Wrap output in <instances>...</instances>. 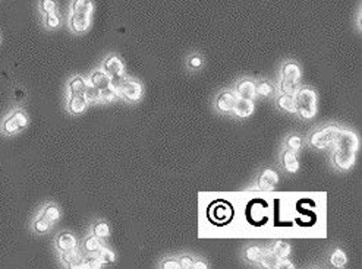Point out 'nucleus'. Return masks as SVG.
<instances>
[{"label":"nucleus","mask_w":362,"mask_h":269,"mask_svg":"<svg viewBox=\"0 0 362 269\" xmlns=\"http://www.w3.org/2000/svg\"><path fill=\"white\" fill-rule=\"evenodd\" d=\"M335 162L342 170H348L354 165L355 152L358 149V136L351 131H340L336 137Z\"/></svg>","instance_id":"obj_1"},{"label":"nucleus","mask_w":362,"mask_h":269,"mask_svg":"<svg viewBox=\"0 0 362 269\" xmlns=\"http://www.w3.org/2000/svg\"><path fill=\"white\" fill-rule=\"evenodd\" d=\"M295 112L304 119H313L317 113V95L311 88H301L294 94Z\"/></svg>","instance_id":"obj_2"},{"label":"nucleus","mask_w":362,"mask_h":269,"mask_svg":"<svg viewBox=\"0 0 362 269\" xmlns=\"http://www.w3.org/2000/svg\"><path fill=\"white\" fill-rule=\"evenodd\" d=\"M339 132H340L339 128H336V126H329V128L323 129V131H318L317 134L313 136L311 143H313L316 148H324V146H327V145H330V143H333V142L336 140V137H338Z\"/></svg>","instance_id":"obj_3"},{"label":"nucleus","mask_w":362,"mask_h":269,"mask_svg":"<svg viewBox=\"0 0 362 269\" xmlns=\"http://www.w3.org/2000/svg\"><path fill=\"white\" fill-rule=\"evenodd\" d=\"M28 123V117L26 114L22 112H15L12 113L3 123V131L6 134H15L18 131L23 129Z\"/></svg>","instance_id":"obj_4"},{"label":"nucleus","mask_w":362,"mask_h":269,"mask_svg":"<svg viewBox=\"0 0 362 269\" xmlns=\"http://www.w3.org/2000/svg\"><path fill=\"white\" fill-rule=\"evenodd\" d=\"M117 94H120L122 97L128 98V100H132L135 101L141 97V92H142V88L141 85L136 82V81H132V79H122V82L119 84L117 90H116Z\"/></svg>","instance_id":"obj_5"},{"label":"nucleus","mask_w":362,"mask_h":269,"mask_svg":"<svg viewBox=\"0 0 362 269\" xmlns=\"http://www.w3.org/2000/svg\"><path fill=\"white\" fill-rule=\"evenodd\" d=\"M91 22V15L88 13H79V12H72L69 25L75 32H84Z\"/></svg>","instance_id":"obj_6"},{"label":"nucleus","mask_w":362,"mask_h":269,"mask_svg":"<svg viewBox=\"0 0 362 269\" xmlns=\"http://www.w3.org/2000/svg\"><path fill=\"white\" fill-rule=\"evenodd\" d=\"M232 112L238 117H248L254 112V103L252 100H247V98H239V100L236 98Z\"/></svg>","instance_id":"obj_7"},{"label":"nucleus","mask_w":362,"mask_h":269,"mask_svg":"<svg viewBox=\"0 0 362 269\" xmlns=\"http://www.w3.org/2000/svg\"><path fill=\"white\" fill-rule=\"evenodd\" d=\"M104 72L110 76V78H114V76H122L123 75V63L119 57L116 56H112L109 57L106 62H104Z\"/></svg>","instance_id":"obj_8"},{"label":"nucleus","mask_w":362,"mask_h":269,"mask_svg":"<svg viewBox=\"0 0 362 269\" xmlns=\"http://www.w3.org/2000/svg\"><path fill=\"white\" fill-rule=\"evenodd\" d=\"M91 85H94L98 90H104L112 87V78L104 70H97L91 75Z\"/></svg>","instance_id":"obj_9"},{"label":"nucleus","mask_w":362,"mask_h":269,"mask_svg":"<svg viewBox=\"0 0 362 269\" xmlns=\"http://www.w3.org/2000/svg\"><path fill=\"white\" fill-rule=\"evenodd\" d=\"M277 181H279L277 173L273 171V170H266L261 174L260 180H258V184H260L261 190H272V189H274V186L277 184Z\"/></svg>","instance_id":"obj_10"},{"label":"nucleus","mask_w":362,"mask_h":269,"mask_svg":"<svg viewBox=\"0 0 362 269\" xmlns=\"http://www.w3.org/2000/svg\"><path fill=\"white\" fill-rule=\"evenodd\" d=\"M220 214V217L217 218L220 223H226L227 220L232 217V209L227 206L226 203H219V206H217V203H214L213 206H211V209H210V215H211V218L214 220L217 215Z\"/></svg>","instance_id":"obj_11"},{"label":"nucleus","mask_w":362,"mask_h":269,"mask_svg":"<svg viewBox=\"0 0 362 269\" xmlns=\"http://www.w3.org/2000/svg\"><path fill=\"white\" fill-rule=\"evenodd\" d=\"M235 101H236V95L233 92H223L217 98V107H219L220 112H232Z\"/></svg>","instance_id":"obj_12"},{"label":"nucleus","mask_w":362,"mask_h":269,"mask_svg":"<svg viewBox=\"0 0 362 269\" xmlns=\"http://www.w3.org/2000/svg\"><path fill=\"white\" fill-rule=\"evenodd\" d=\"M88 101L85 100L84 94H76V95H70L69 98V110L72 113H82L85 110Z\"/></svg>","instance_id":"obj_13"},{"label":"nucleus","mask_w":362,"mask_h":269,"mask_svg":"<svg viewBox=\"0 0 362 269\" xmlns=\"http://www.w3.org/2000/svg\"><path fill=\"white\" fill-rule=\"evenodd\" d=\"M236 92H238L239 98L252 100V98H254V95H255V85H254V82H252V81L245 79V81H242V82L238 85Z\"/></svg>","instance_id":"obj_14"},{"label":"nucleus","mask_w":362,"mask_h":269,"mask_svg":"<svg viewBox=\"0 0 362 269\" xmlns=\"http://www.w3.org/2000/svg\"><path fill=\"white\" fill-rule=\"evenodd\" d=\"M62 261H63L65 264H68L72 269L81 268V265H82V258H79V255L75 252V249L63 252V255H62Z\"/></svg>","instance_id":"obj_15"},{"label":"nucleus","mask_w":362,"mask_h":269,"mask_svg":"<svg viewBox=\"0 0 362 269\" xmlns=\"http://www.w3.org/2000/svg\"><path fill=\"white\" fill-rule=\"evenodd\" d=\"M75 246H76V239L70 233H63L57 237V247L62 252L72 250V249H75Z\"/></svg>","instance_id":"obj_16"},{"label":"nucleus","mask_w":362,"mask_h":269,"mask_svg":"<svg viewBox=\"0 0 362 269\" xmlns=\"http://www.w3.org/2000/svg\"><path fill=\"white\" fill-rule=\"evenodd\" d=\"M282 73H283V79H289V81H295V82H298V79H299V76H301V70H299L298 65L294 63V62L286 63V65L283 66Z\"/></svg>","instance_id":"obj_17"},{"label":"nucleus","mask_w":362,"mask_h":269,"mask_svg":"<svg viewBox=\"0 0 362 269\" xmlns=\"http://www.w3.org/2000/svg\"><path fill=\"white\" fill-rule=\"evenodd\" d=\"M277 106L283 112L295 113V97L291 94H283L277 98Z\"/></svg>","instance_id":"obj_18"},{"label":"nucleus","mask_w":362,"mask_h":269,"mask_svg":"<svg viewBox=\"0 0 362 269\" xmlns=\"http://www.w3.org/2000/svg\"><path fill=\"white\" fill-rule=\"evenodd\" d=\"M283 164H285V168L291 173H295L298 171L299 168V162H298V158L295 155L294 151L288 149L285 154H283Z\"/></svg>","instance_id":"obj_19"},{"label":"nucleus","mask_w":362,"mask_h":269,"mask_svg":"<svg viewBox=\"0 0 362 269\" xmlns=\"http://www.w3.org/2000/svg\"><path fill=\"white\" fill-rule=\"evenodd\" d=\"M260 262H261V265L264 268L276 269L277 268V264H279V258L273 253L272 250H266V252H263Z\"/></svg>","instance_id":"obj_20"},{"label":"nucleus","mask_w":362,"mask_h":269,"mask_svg":"<svg viewBox=\"0 0 362 269\" xmlns=\"http://www.w3.org/2000/svg\"><path fill=\"white\" fill-rule=\"evenodd\" d=\"M72 12L88 13L92 12V0H73L72 1Z\"/></svg>","instance_id":"obj_21"},{"label":"nucleus","mask_w":362,"mask_h":269,"mask_svg":"<svg viewBox=\"0 0 362 269\" xmlns=\"http://www.w3.org/2000/svg\"><path fill=\"white\" fill-rule=\"evenodd\" d=\"M87 87V82L84 81V78L81 76H76L70 81L69 84V92L70 95H76V94H84V90Z\"/></svg>","instance_id":"obj_22"},{"label":"nucleus","mask_w":362,"mask_h":269,"mask_svg":"<svg viewBox=\"0 0 362 269\" xmlns=\"http://www.w3.org/2000/svg\"><path fill=\"white\" fill-rule=\"evenodd\" d=\"M272 252L279 258V261L280 259H286L289 256V253H291V246L286 242H277L274 245V247H273Z\"/></svg>","instance_id":"obj_23"},{"label":"nucleus","mask_w":362,"mask_h":269,"mask_svg":"<svg viewBox=\"0 0 362 269\" xmlns=\"http://www.w3.org/2000/svg\"><path fill=\"white\" fill-rule=\"evenodd\" d=\"M330 264L333 267H336V268H343L345 264H346V255H345V252H342L340 249L335 250L333 255H332V258H330Z\"/></svg>","instance_id":"obj_24"},{"label":"nucleus","mask_w":362,"mask_h":269,"mask_svg":"<svg viewBox=\"0 0 362 269\" xmlns=\"http://www.w3.org/2000/svg\"><path fill=\"white\" fill-rule=\"evenodd\" d=\"M84 97L88 103H95L100 101V90L95 88L94 85H87L84 90Z\"/></svg>","instance_id":"obj_25"},{"label":"nucleus","mask_w":362,"mask_h":269,"mask_svg":"<svg viewBox=\"0 0 362 269\" xmlns=\"http://www.w3.org/2000/svg\"><path fill=\"white\" fill-rule=\"evenodd\" d=\"M43 217L45 220H48L50 223H54L59 220V209L54 206V205H48L45 206V209L43 211Z\"/></svg>","instance_id":"obj_26"},{"label":"nucleus","mask_w":362,"mask_h":269,"mask_svg":"<svg viewBox=\"0 0 362 269\" xmlns=\"http://www.w3.org/2000/svg\"><path fill=\"white\" fill-rule=\"evenodd\" d=\"M261 255H263V250L257 246L248 247L247 252H245V258H247L248 261H251V262H260Z\"/></svg>","instance_id":"obj_27"},{"label":"nucleus","mask_w":362,"mask_h":269,"mask_svg":"<svg viewBox=\"0 0 362 269\" xmlns=\"http://www.w3.org/2000/svg\"><path fill=\"white\" fill-rule=\"evenodd\" d=\"M101 259L97 258V256H88L85 259H82V265L81 268H90V269H97L101 267Z\"/></svg>","instance_id":"obj_28"},{"label":"nucleus","mask_w":362,"mask_h":269,"mask_svg":"<svg viewBox=\"0 0 362 269\" xmlns=\"http://www.w3.org/2000/svg\"><path fill=\"white\" fill-rule=\"evenodd\" d=\"M280 90H282L283 94H291V95H294L295 92L298 91V82L289 81V79H283L282 84H280Z\"/></svg>","instance_id":"obj_29"},{"label":"nucleus","mask_w":362,"mask_h":269,"mask_svg":"<svg viewBox=\"0 0 362 269\" xmlns=\"http://www.w3.org/2000/svg\"><path fill=\"white\" fill-rule=\"evenodd\" d=\"M109 234H110V230L106 223H98L94 225V236H97L98 239H106L109 237Z\"/></svg>","instance_id":"obj_30"},{"label":"nucleus","mask_w":362,"mask_h":269,"mask_svg":"<svg viewBox=\"0 0 362 269\" xmlns=\"http://www.w3.org/2000/svg\"><path fill=\"white\" fill-rule=\"evenodd\" d=\"M97 252H98V258L101 259L103 264H112L114 261V253L112 250H109L106 247H100Z\"/></svg>","instance_id":"obj_31"},{"label":"nucleus","mask_w":362,"mask_h":269,"mask_svg":"<svg viewBox=\"0 0 362 269\" xmlns=\"http://www.w3.org/2000/svg\"><path fill=\"white\" fill-rule=\"evenodd\" d=\"M117 92L109 87V88H104V90H100V101H104V103H109V101H113L116 98Z\"/></svg>","instance_id":"obj_32"},{"label":"nucleus","mask_w":362,"mask_h":269,"mask_svg":"<svg viewBox=\"0 0 362 269\" xmlns=\"http://www.w3.org/2000/svg\"><path fill=\"white\" fill-rule=\"evenodd\" d=\"M255 94H260L263 97H267L273 94V87L269 82H260L257 87H255Z\"/></svg>","instance_id":"obj_33"},{"label":"nucleus","mask_w":362,"mask_h":269,"mask_svg":"<svg viewBox=\"0 0 362 269\" xmlns=\"http://www.w3.org/2000/svg\"><path fill=\"white\" fill-rule=\"evenodd\" d=\"M60 23V18L56 12H51V13H47L45 15V25L48 28H57Z\"/></svg>","instance_id":"obj_34"},{"label":"nucleus","mask_w":362,"mask_h":269,"mask_svg":"<svg viewBox=\"0 0 362 269\" xmlns=\"http://www.w3.org/2000/svg\"><path fill=\"white\" fill-rule=\"evenodd\" d=\"M100 247H101V245H100V240H98L97 236L88 237V239L85 240V249H87L88 252H97Z\"/></svg>","instance_id":"obj_35"},{"label":"nucleus","mask_w":362,"mask_h":269,"mask_svg":"<svg viewBox=\"0 0 362 269\" xmlns=\"http://www.w3.org/2000/svg\"><path fill=\"white\" fill-rule=\"evenodd\" d=\"M56 1L54 0H41L40 1V9L44 12L45 15L47 13H51V12H56Z\"/></svg>","instance_id":"obj_36"},{"label":"nucleus","mask_w":362,"mask_h":269,"mask_svg":"<svg viewBox=\"0 0 362 269\" xmlns=\"http://www.w3.org/2000/svg\"><path fill=\"white\" fill-rule=\"evenodd\" d=\"M50 221L48 220H45L44 217H41V218H38L37 221H35V224H34V230L37 231V233H45L48 228H50Z\"/></svg>","instance_id":"obj_37"},{"label":"nucleus","mask_w":362,"mask_h":269,"mask_svg":"<svg viewBox=\"0 0 362 269\" xmlns=\"http://www.w3.org/2000/svg\"><path fill=\"white\" fill-rule=\"evenodd\" d=\"M288 146H289V149L291 151H299L301 149V146H302V140H301V137L299 136H291L289 139H288Z\"/></svg>","instance_id":"obj_38"},{"label":"nucleus","mask_w":362,"mask_h":269,"mask_svg":"<svg viewBox=\"0 0 362 269\" xmlns=\"http://www.w3.org/2000/svg\"><path fill=\"white\" fill-rule=\"evenodd\" d=\"M179 265H181V268L189 269L194 267V261H192V258H189V256H183L181 259V262H179Z\"/></svg>","instance_id":"obj_39"},{"label":"nucleus","mask_w":362,"mask_h":269,"mask_svg":"<svg viewBox=\"0 0 362 269\" xmlns=\"http://www.w3.org/2000/svg\"><path fill=\"white\" fill-rule=\"evenodd\" d=\"M163 268L164 269H179L181 268V265H179V262H176V261H166V262L163 264Z\"/></svg>","instance_id":"obj_40"},{"label":"nucleus","mask_w":362,"mask_h":269,"mask_svg":"<svg viewBox=\"0 0 362 269\" xmlns=\"http://www.w3.org/2000/svg\"><path fill=\"white\" fill-rule=\"evenodd\" d=\"M277 268L279 269H294L295 267L289 262V261H286V259H280L279 261V264H277Z\"/></svg>","instance_id":"obj_41"},{"label":"nucleus","mask_w":362,"mask_h":269,"mask_svg":"<svg viewBox=\"0 0 362 269\" xmlns=\"http://www.w3.org/2000/svg\"><path fill=\"white\" fill-rule=\"evenodd\" d=\"M189 65H191V67H198L201 65V59L200 57H192L191 62H189Z\"/></svg>","instance_id":"obj_42"},{"label":"nucleus","mask_w":362,"mask_h":269,"mask_svg":"<svg viewBox=\"0 0 362 269\" xmlns=\"http://www.w3.org/2000/svg\"><path fill=\"white\" fill-rule=\"evenodd\" d=\"M192 268L205 269V268H207V265H205V264H203V262H194V267H192Z\"/></svg>","instance_id":"obj_43"}]
</instances>
